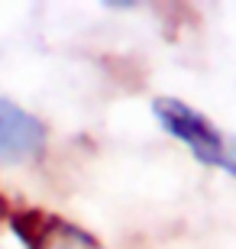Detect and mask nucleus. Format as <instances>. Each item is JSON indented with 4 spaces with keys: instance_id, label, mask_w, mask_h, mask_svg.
<instances>
[{
    "instance_id": "nucleus-1",
    "label": "nucleus",
    "mask_w": 236,
    "mask_h": 249,
    "mask_svg": "<svg viewBox=\"0 0 236 249\" xmlns=\"http://www.w3.org/2000/svg\"><path fill=\"white\" fill-rule=\"evenodd\" d=\"M152 113L159 120V126L172 139L184 142L188 152L200 165L220 168V172L236 178V136L233 133L220 129L210 117H204L200 110H194L191 104L178 101V97H155Z\"/></svg>"
},
{
    "instance_id": "nucleus-2",
    "label": "nucleus",
    "mask_w": 236,
    "mask_h": 249,
    "mask_svg": "<svg viewBox=\"0 0 236 249\" xmlns=\"http://www.w3.org/2000/svg\"><path fill=\"white\" fill-rule=\"evenodd\" d=\"M46 149V123L13 101H0V162L17 165L42 156Z\"/></svg>"
},
{
    "instance_id": "nucleus-3",
    "label": "nucleus",
    "mask_w": 236,
    "mask_h": 249,
    "mask_svg": "<svg viewBox=\"0 0 236 249\" xmlns=\"http://www.w3.org/2000/svg\"><path fill=\"white\" fill-rule=\"evenodd\" d=\"M33 249H100L97 243L88 236L84 230H74L68 223H58V230L39 233V240L33 243Z\"/></svg>"
}]
</instances>
